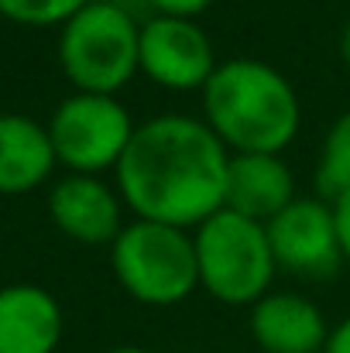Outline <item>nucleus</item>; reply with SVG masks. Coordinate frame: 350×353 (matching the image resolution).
I'll use <instances>...</instances> for the list:
<instances>
[{"instance_id":"obj_18","label":"nucleus","mask_w":350,"mask_h":353,"mask_svg":"<svg viewBox=\"0 0 350 353\" xmlns=\"http://www.w3.org/2000/svg\"><path fill=\"white\" fill-rule=\"evenodd\" d=\"M323 353H350V316L344 319V323H337V326L330 330Z\"/></svg>"},{"instance_id":"obj_12","label":"nucleus","mask_w":350,"mask_h":353,"mask_svg":"<svg viewBox=\"0 0 350 353\" xmlns=\"http://www.w3.org/2000/svg\"><path fill=\"white\" fill-rule=\"evenodd\" d=\"M62 305L48 288H0V353H55L62 343Z\"/></svg>"},{"instance_id":"obj_20","label":"nucleus","mask_w":350,"mask_h":353,"mask_svg":"<svg viewBox=\"0 0 350 353\" xmlns=\"http://www.w3.org/2000/svg\"><path fill=\"white\" fill-rule=\"evenodd\" d=\"M107 353H151V350H144V347H114V350H107Z\"/></svg>"},{"instance_id":"obj_16","label":"nucleus","mask_w":350,"mask_h":353,"mask_svg":"<svg viewBox=\"0 0 350 353\" xmlns=\"http://www.w3.org/2000/svg\"><path fill=\"white\" fill-rule=\"evenodd\" d=\"M151 14H172V17H196L206 14L217 0H141Z\"/></svg>"},{"instance_id":"obj_1","label":"nucleus","mask_w":350,"mask_h":353,"mask_svg":"<svg viewBox=\"0 0 350 353\" xmlns=\"http://www.w3.org/2000/svg\"><path fill=\"white\" fill-rule=\"evenodd\" d=\"M231 151L203 117L162 114L134 127L114 185L134 220L196 230L227 203Z\"/></svg>"},{"instance_id":"obj_9","label":"nucleus","mask_w":350,"mask_h":353,"mask_svg":"<svg viewBox=\"0 0 350 353\" xmlns=\"http://www.w3.org/2000/svg\"><path fill=\"white\" fill-rule=\"evenodd\" d=\"M124 210L127 206L117 185L104 182V175L66 172L48 192V216L59 227V234H66L76 243H90V247L114 243L117 234L127 227Z\"/></svg>"},{"instance_id":"obj_3","label":"nucleus","mask_w":350,"mask_h":353,"mask_svg":"<svg viewBox=\"0 0 350 353\" xmlns=\"http://www.w3.org/2000/svg\"><path fill=\"white\" fill-rule=\"evenodd\" d=\"M59 65L76 93L117 97L141 76V21L117 0H90L59 31Z\"/></svg>"},{"instance_id":"obj_10","label":"nucleus","mask_w":350,"mask_h":353,"mask_svg":"<svg viewBox=\"0 0 350 353\" xmlns=\"http://www.w3.org/2000/svg\"><path fill=\"white\" fill-rule=\"evenodd\" d=\"M247 326L261 353H323L330 336V326L313 299L275 288L251 305Z\"/></svg>"},{"instance_id":"obj_19","label":"nucleus","mask_w":350,"mask_h":353,"mask_svg":"<svg viewBox=\"0 0 350 353\" xmlns=\"http://www.w3.org/2000/svg\"><path fill=\"white\" fill-rule=\"evenodd\" d=\"M340 59H344V65L350 69V21L344 24V31H340Z\"/></svg>"},{"instance_id":"obj_8","label":"nucleus","mask_w":350,"mask_h":353,"mask_svg":"<svg viewBox=\"0 0 350 353\" xmlns=\"http://www.w3.org/2000/svg\"><path fill=\"white\" fill-rule=\"evenodd\" d=\"M217 65V48L196 17L148 14V21H141V76L155 86L203 93Z\"/></svg>"},{"instance_id":"obj_2","label":"nucleus","mask_w":350,"mask_h":353,"mask_svg":"<svg viewBox=\"0 0 350 353\" xmlns=\"http://www.w3.org/2000/svg\"><path fill=\"white\" fill-rule=\"evenodd\" d=\"M203 120L231 154L271 151L282 154L302 123L295 86L264 59H227L200 93Z\"/></svg>"},{"instance_id":"obj_17","label":"nucleus","mask_w":350,"mask_h":353,"mask_svg":"<svg viewBox=\"0 0 350 353\" xmlns=\"http://www.w3.org/2000/svg\"><path fill=\"white\" fill-rule=\"evenodd\" d=\"M333 213H337V230H340V247H344V261L350 264V192L340 196L333 203Z\"/></svg>"},{"instance_id":"obj_4","label":"nucleus","mask_w":350,"mask_h":353,"mask_svg":"<svg viewBox=\"0 0 350 353\" xmlns=\"http://www.w3.org/2000/svg\"><path fill=\"white\" fill-rule=\"evenodd\" d=\"M193 243L200 288L220 305L251 309L257 299L271 292L278 264L264 223L224 206L193 230Z\"/></svg>"},{"instance_id":"obj_14","label":"nucleus","mask_w":350,"mask_h":353,"mask_svg":"<svg viewBox=\"0 0 350 353\" xmlns=\"http://www.w3.org/2000/svg\"><path fill=\"white\" fill-rule=\"evenodd\" d=\"M313 182L316 196H323L327 203H337L350 192V110H344L323 134Z\"/></svg>"},{"instance_id":"obj_15","label":"nucleus","mask_w":350,"mask_h":353,"mask_svg":"<svg viewBox=\"0 0 350 353\" xmlns=\"http://www.w3.org/2000/svg\"><path fill=\"white\" fill-rule=\"evenodd\" d=\"M90 0H0V17L24 28H62Z\"/></svg>"},{"instance_id":"obj_11","label":"nucleus","mask_w":350,"mask_h":353,"mask_svg":"<svg viewBox=\"0 0 350 353\" xmlns=\"http://www.w3.org/2000/svg\"><path fill=\"white\" fill-rule=\"evenodd\" d=\"M292 199H299L295 192V175L289 168V161L282 154L271 151H244L231 154V168H227V210L244 213L257 223L275 220Z\"/></svg>"},{"instance_id":"obj_5","label":"nucleus","mask_w":350,"mask_h":353,"mask_svg":"<svg viewBox=\"0 0 350 353\" xmlns=\"http://www.w3.org/2000/svg\"><path fill=\"white\" fill-rule=\"evenodd\" d=\"M117 285L141 305H179L200 288L193 230L130 220L110 243Z\"/></svg>"},{"instance_id":"obj_13","label":"nucleus","mask_w":350,"mask_h":353,"mask_svg":"<svg viewBox=\"0 0 350 353\" xmlns=\"http://www.w3.org/2000/svg\"><path fill=\"white\" fill-rule=\"evenodd\" d=\"M48 127L24 114H0V196H24L55 168Z\"/></svg>"},{"instance_id":"obj_6","label":"nucleus","mask_w":350,"mask_h":353,"mask_svg":"<svg viewBox=\"0 0 350 353\" xmlns=\"http://www.w3.org/2000/svg\"><path fill=\"white\" fill-rule=\"evenodd\" d=\"M45 127L55 148V161L66 172L104 175L120 165L137 123L117 97L72 93L55 107Z\"/></svg>"},{"instance_id":"obj_7","label":"nucleus","mask_w":350,"mask_h":353,"mask_svg":"<svg viewBox=\"0 0 350 353\" xmlns=\"http://www.w3.org/2000/svg\"><path fill=\"white\" fill-rule=\"evenodd\" d=\"M271 254L278 271H289L306 281H323L333 278L347 261L340 247L337 230V213L333 203L323 196H299L292 199L275 220L264 223Z\"/></svg>"}]
</instances>
